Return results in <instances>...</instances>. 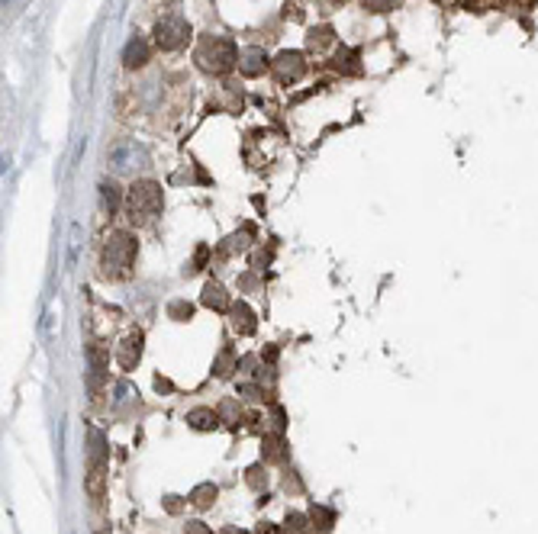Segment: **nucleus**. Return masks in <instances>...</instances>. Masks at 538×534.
<instances>
[{
  "label": "nucleus",
  "instance_id": "nucleus-8",
  "mask_svg": "<svg viewBox=\"0 0 538 534\" xmlns=\"http://www.w3.org/2000/svg\"><path fill=\"white\" fill-rule=\"evenodd\" d=\"M139 357H142V332H133L123 345H119L116 361H119V367L123 370H133L136 364H139Z\"/></svg>",
  "mask_w": 538,
  "mask_h": 534
},
{
  "label": "nucleus",
  "instance_id": "nucleus-22",
  "mask_svg": "<svg viewBox=\"0 0 538 534\" xmlns=\"http://www.w3.org/2000/svg\"><path fill=\"white\" fill-rule=\"evenodd\" d=\"M245 483H248L252 489H258V493H261V489L268 486V473L261 470V467H248V470H245Z\"/></svg>",
  "mask_w": 538,
  "mask_h": 534
},
{
  "label": "nucleus",
  "instance_id": "nucleus-9",
  "mask_svg": "<svg viewBox=\"0 0 538 534\" xmlns=\"http://www.w3.org/2000/svg\"><path fill=\"white\" fill-rule=\"evenodd\" d=\"M200 303L207 306V309H216V313H226V309H232L229 293H226V287H223V284H216V280H210V284L203 287Z\"/></svg>",
  "mask_w": 538,
  "mask_h": 534
},
{
  "label": "nucleus",
  "instance_id": "nucleus-20",
  "mask_svg": "<svg viewBox=\"0 0 538 534\" xmlns=\"http://www.w3.org/2000/svg\"><path fill=\"white\" fill-rule=\"evenodd\" d=\"M287 534H309L313 528L307 525V515H300V512H290L287 515V528H284Z\"/></svg>",
  "mask_w": 538,
  "mask_h": 534
},
{
  "label": "nucleus",
  "instance_id": "nucleus-5",
  "mask_svg": "<svg viewBox=\"0 0 538 534\" xmlns=\"http://www.w3.org/2000/svg\"><path fill=\"white\" fill-rule=\"evenodd\" d=\"M271 71L278 77V84H284V87L287 84H297L307 74V58H303V52H280L271 62Z\"/></svg>",
  "mask_w": 538,
  "mask_h": 534
},
{
  "label": "nucleus",
  "instance_id": "nucleus-27",
  "mask_svg": "<svg viewBox=\"0 0 538 534\" xmlns=\"http://www.w3.org/2000/svg\"><path fill=\"white\" fill-rule=\"evenodd\" d=\"M223 534H245V531H238V528H226Z\"/></svg>",
  "mask_w": 538,
  "mask_h": 534
},
{
  "label": "nucleus",
  "instance_id": "nucleus-4",
  "mask_svg": "<svg viewBox=\"0 0 538 534\" xmlns=\"http://www.w3.org/2000/svg\"><path fill=\"white\" fill-rule=\"evenodd\" d=\"M190 39V26L187 20H184L181 13H168L161 16L158 26H155V45H158L161 52H177L184 49Z\"/></svg>",
  "mask_w": 538,
  "mask_h": 534
},
{
  "label": "nucleus",
  "instance_id": "nucleus-3",
  "mask_svg": "<svg viewBox=\"0 0 538 534\" xmlns=\"http://www.w3.org/2000/svg\"><path fill=\"white\" fill-rule=\"evenodd\" d=\"M161 187L155 181H136L126 194V216L133 226H146L161 213Z\"/></svg>",
  "mask_w": 538,
  "mask_h": 534
},
{
  "label": "nucleus",
  "instance_id": "nucleus-28",
  "mask_svg": "<svg viewBox=\"0 0 538 534\" xmlns=\"http://www.w3.org/2000/svg\"><path fill=\"white\" fill-rule=\"evenodd\" d=\"M4 4H7V0H4Z\"/></svg>",
  "mask_w": 538,
  "mask_h": 534
},
{
  "label": "nucleus",
  "instance_id": "nucleus-25",
  "mask_svg": "<svg viewBox=\"0 0 538 534\" xmlns=\"http://www.w3.org/2000/svg\"><path fill=\"white\" fill-rule=\"evenodd\" d=\"M184 534H213L210 528L203 525V521H187V528H184Z\"/></svg>",
  "mask_w": 538,
  "mask_h": 534
},
{
  "label": "nucleus",
  "instance_id": "nucleus-7",
  "mask_svg": "<svg viewBox=\"0 0 538 534\" xmlns=\"http://www.w3.org/2000/svg\"><path fill=\"white\" fill-rule=\"evenodd\" d=\"M113 167L116 171H133V167H139L136 161H146V152H142L136 142H126V145H119V148H113Z\"/></svg>",
  "mask_w": 538,
  "mask_h": 534
},
{
  "label": "nucleus",
  "instance_id": "nucleus-18",
  "mask_svg": "<svg viewBox=\"0 0 538 534\" xmlns=\"http://www.w3.org/2000/svg\"><path fill=\"white\" fill-rule=\"evenodd\" d=\"M265 460H284L287 457V447H284V438L280 435H271V438H265Z\"/></svg>",
  "mask_w": 538,
  "mask_h": 534
},
{
  "label": "nucleus",
  "instance_id": "nucleus-13",
  "mask_svg": "<svg viewBox=\"0 0 538 534\" xmlns=\"http://www.w3.org/2000/svg\"><path fill=\"white\" fill-rule=\"evenodd\" d=\"M216 496H219V489L213 483H200V486H194V493H190V506H197V508H210L213 502H216Z\"/></svg>",
  "mask_w": 538,
  "mask_h": 534
},
{
  "label": "nucleus",
  "instance_id": "nucleus-10",
  "mask_svg": "<svg viewBox=\"0 0 538 534\" xmlns=\"http://www.w3.org/2000/svg\"><path fill=\"white\" fill-rule=\"evenodd\" d=\"M146 62H148V42L142 35H133L126 42V49H123V65L126 68H142Z\"/></svg>",
  "mask_w": 538,
  "mask_h": 534
},
{
  "label": "nucleus",
  "instance_id": "nucleus-19",
  "mask_svg": "<svg viewBox=\"0 0 538 534\" xmlns=\"http://www.w3.org/2000/svg\"><path fill=\"white\" fill-rule=\"evenodd\" d=\"M168 316H171L175 322H187L190 316H194V306H190L187 299H175V303L168 306Z\"/></svg>",
  "mask_w": 538,
  "mask_h": 534
},
{
  "label": "nucleus",
  "instance_id": "nucleus-16",
  "mask_svg": "<svg viewBox=\"0 0 538 534\" xmlns=\"http://www.w3.org/2000/svg\"><path fill=\"white\" fill-rule=\"evenodd\" d=\"M100 200H104L106 216H116V209H119V187L116 184H104V187H100Z\"/></svg>",
  "mask_w": 538,
  "mask_h": 534
},
{
  "label": "nucleus",
  "instance_id": "nucleus-26",
  "mask_svg": "<svg viewBox=\"0 0 538 534\" xmlns=\"http://www.w3.org/2000/svg\"><path fill=\"white\" fill-rule=\"evenodd\" d=\"M255 534H287V531H280V528H278V525H271V521H261L258 531H255Z\"/></svg>",
  "mask_w": 538,
  "mask_h": 534
},
{
  "label": "nucleus",
  "instance_id": "nucleus-24",
  "mask_svg": "<svg viewBox=\"0 0 538 534\" xmlns=\"http://www.w3.org/2000/svg\"><path fill=\"white\" fill-rule=\"evenodd\" d=\"M361 4H364V10H370V13H390L400 0H361Z\"/></svg>",
  "mask_w": 538,
  "mask_h": 534
},
{
  "label": "nucleus",
  "instance_id": "nucleus-17",
  "mask_svg": "<svg viewBox=\"0 0 538 534\" xmlns=\"http://www.w3.org/2000/svg\"><path fill=\"white\" fill-rule=\"evenodd\" d=\"M332 35H336V33H332V29H329V26H316V29H309V35H307L309 49H316V52H319V49H326L329 42H332Z\"/></svg>",
  "mask_w": 538,
  "mask_h": 534
},
{
  "label": "nucleus",
  "instance_id": "nucleus-23",
  "mask_svg": "<svg viewBox=\"0 0 538 534\" xmlns=\"http://www.w3.org/2000/svg\"><path fill=\"white\" fill-rule=\"evenodd\" d=\"M207 261H210V245H200V248L194 251V261H190L187 267H184V274H197Z\"/></svg>",
  "mask_w": 538,
  "mask_h": 534
},
{
  "label": "nucleus",
  "instance_id": "nucleus-21",
  "mask_svg": "<svg viewBox=\"0 0 538 534\" xmlns=\"http://www.w3.org/2000/svg\"><path fill=\"white\" fill-rule=\"evenodd\" d=\"M232 364H236V354H232V347H223V354L216 357V377H229L232 374Z\"/></svg>",
  "mask_w": 538,
  "mask_h": 534
},
{
  "label": "nucleus",
  "instance_id": "nucleus-11",
  "mask_svg": "<svg viewBox=\"0 0 538 534\" xmlns=\"http://www.w3.org/2000/svg\"><path fill=\"white\" fill-rule=\"evenodd\" d=\"M232 328H236L238 335H252L255 328H258V322H255V313L248 309L245 303H232Z\"/></svg>",
  "mask_w": 538,
  "mask_h": 534
},
{
  "label": "nucleus",
  "instance_id": "nucleus-14",
  "mask_svg": "<svg viewBox=\"0 0 538 534\" xmlns=\"http://www.w3.org/2000/svg\"><path fill=\"white\" fill-rule=\"evenodd\" d=\"M355 62H358V55H355L351 49H339L336 58H332V68H336V71H345V74H358L361 68H358Z\"/></svg>",
  "mask_w": 538,
  "mask_h": 534
},
{
  "label": "nucleus",
  "instance_id": "nucleus-15",
  "mask_svg": "<svg viewBox=\"0 0 538 534\" xmlns=\"http://www.w3.org/2000/svg\"><path fill=\"white\" fill-rule=\"evenodd\" d=\"M309 521H313V531L319 528V531H329V528L336 525V512H329L326 506H313L309 508Z\"/></svg>",
  "mask_w": 538,
  "mask_h": 534
},
{
  "label": "nucleus",
  "instance_id": "nucleus-2",
  "mask_svg": "<svg viewBox=\"0 0 538 534\" xmlns=\"http://www.w3.org/2000/svg\"><path fill=\"white\" fill-rule=\"evenodd\" d=\"M194 62L207 74H226V71H232L238 65V49L236 42L226 39V35H203L194 52Z\"/></svg>",
  "mask_w": 538,
  "mask_h": 534
},
{
  "label": "nucleus",
  "instance_id": "nucleus-1",
  "mask_svg": "<svg viewBox=\"0 0 538 534\" xmlns=\"http://www.w3.org/2000/svg\"><path fill=\"white\" fill-rule=\"evenodd\" d=\"M136 255H139V242H136L133 232H110L100 251V267H104V277L110 280H126L133 274Z\"/></svg>",
  "mask_w": 538,
  "mask_h": 534
},
{
  "label": "nucleus",
  "instance_id": "nucleus-6",
  "mask_svg": "<svg viewBox=\"0 0 538 534\" xmlns=\"http://www.w3.org/2000/svg\"><path fill=\"white\" fill-rule=\"evenodd\" d=\"M265 68H268V55H265V49L252 45V49L238 52V71H242L245 77H258V74H265Z\"/></svg>",
  "mask_w": 538,
  "mask_h": 534
},
{
  "label": "nucleus",
  "instance_id": "nucleus-12",
  "mask_svg": "<svg viewBox=\"0 0 538 534\" xmlns=\"http://www.w3.org/2000/svg\"><path fill=\"white\" fill-rule=\"evenodd\" d=\"M219 422H223V418H219V412H213V409H190L187 412V425L197 431H213Z\"/></svg>",
  "mask_w": 538,
  "mask_h": 534
}]
</instances>
